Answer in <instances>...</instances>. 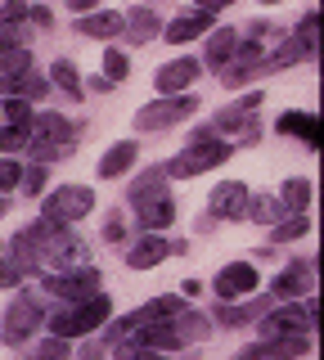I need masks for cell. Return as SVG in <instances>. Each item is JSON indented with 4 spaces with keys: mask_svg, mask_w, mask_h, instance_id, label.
<instances>
[{
    "mask_svg": "<svg viewBox=\"0 0 324 360\" xmlns=\"http://www.w3.org/2000/svg\"><path fill=\"white\" fill-rule=\"evenodd\" d=\"M127 338H131V342H140V347H153V352H181V347H194V342H203V338H212V320H207L203 311L185 307V311L167 315V320L136 324Z\"/></svg>",
    "mask_w": 324,
    "mask_h": 360,
    "instance_id": "obj_1",
    "label": "cell"
},
{
    "mask_svg": "<svg viewBox=\"0 0 324 360\" xmlns=\"http://www.w3.org/2000/svg\"><path fill=\"white\" fill-rule=\"evenodd\" d=\"M77 149V127L63 112H37L27 131V158L32 162H59V158H72Z\"/></svg>",
    "mask_w": 324,
    "mask_h": 360,
    "instance_id": "obj_2",
    "label": "cell"
},
{
    "mask_svg": "<svg viewBox=\"0 0 324 360\" xmlns=\"http://www.w3.org/2000/svg\"><path fill=\"white\" fill-rule=\"evenodd\" d=\"M108 320H113V302H108L104 292H95V297H86V302H63L46 320V329H50V338H91V333L104 329Z\"/></svg>",
    "mask_w": 324,
    "mask_h": 360,
    "instance_id": "obj_3",
    "label": "cell"
},
{
    "mask_svg": "<svg viewBox=\"0 0 324 360\" xmlns=\"http://www.w3.org/2000/svg\"><path fill=\"white\" fill-rule=\"evenodd\" d=\"M230 153H234V144H226L212 127H203V131L189 135V144L162 167V172H167V176H176V180H185V176H198V172H212V167H221Z\"/></svg>",
    "mask_w": 324,
    "mask_h": 360,
    "instance_id": "obj_4",
    "label": "cell"
},
{
    "mask_svg": "<svg viewBox=\"0 0 324 360\" xmlns=\"http://www.w3.org/2000/svg\"><path fill=\"white\" fill-rule=\"evenodd\" d=\"M41 324H46V307H41V297H37V292H18V297L5 307L0 342H5V347H23Z\"/></svg>",
    "mask_w": 324,
    "mask_h": 360,
    "instance_id": "obj_5",
    "label": "cell"
},
{
    "mask_svg": "<svg viewBox=\"0 0 324 360\" xmlns=\"http://www.w3.org/2000/svg\"><path fill=\"white\" fill-rule=\"evenodd\" d=\"M316 315H320V302L306 292V302H293V307H271L257 324H261V338H297V333H311Z\"/></svg>",
    "mask_w": 324,
    "mask_h": 360,
    "instance_id": "obj_6",
    "label": "cell"
},
{
    "mask_svg": "<svg viewBox=\"0 0 324 360\" xmlns=\"http://www.w3.org/2000/svg\"><path fill=\"white\" fill-rule=\"evenodd\" d=\"M99 284H104V275H99L91 262L68 266V270H46V292L59 297V302H86V297L99 292Z\"/></svg>",
    "mask_w": 324,
    "mask_h": 360,
    "instance_id": "obj_7",
    "label": "cell"
},
{
    "mask_svg": "<svg viewBox=\"0 0 324 360\" xmlns=\"http://www.w3.org/2000/svg\"><path fill=\"white\" fill-rule=\"evenodd\" d=\"M91 212H95V189L91 185H59L54 194H46V202H41V217L59 221V225H72V221L91 217Z\"/></svg>",
    "mask_w": 324,
    "mask_h": 360,
    "instance_id": "obj_8",
    "label": "cell"
},
{
    "mask_svg": "<svg viewBox=\"0 0 324 360\" xmlns=\"http://www.w3.org/2000/svg\"><path fill=\"white\" fill-rule=\"evenodd\" d=\"M194 108H198L194 95H162V99H153V104H144L136 112V131H167L176 122H185Z\"/></svg>",
    "mask_w": 324,
    "mask_h": 360,
    "instance_id": "obj_9",
    "label": "cell"
},
{
    "mask_svg": "<svg viewBox=\"0 0 324 360\" xmlns=\"http://www.w3.org/2000/svg\"><path fill=\"white\" fill-rule=\"evenodd\" d=\"M82 262H86V243L77 239L68 225H59L41 243V270H68V266H82Z\"/></svg>",
    "mask_w": 324,
    "mask_h": 360,
    "instance_id": "obj_10",
    "label": "cell"
},
{
    "mask_svg": "<svg viewBox=\"0 0 324 360\" xmlns=\"http://www.w3.org/2000/svg\"><path fill=\"white\" fill-rule=\"evenodd\" d=\"M212 288H216L221 302H239V297H252V292L261 288V275H257L252 262H230V266H221V275H216Z\"/></svg>",
    "mask_w": 324,
    "mask_h": 360,
    "instance_id": "obj_11",
    "label": "cell"
},
{
    "mask_svg": "<svg viewBox=\"0 0 324 360\" xmlns=\"http://www.w3.org/2000/svg\"><path fill=\"white\" fill-rule=\"evenodd\" d=\"M311 288H316V262H311V257H297L284 275L271 279V297H284V302H297L302 292H311Z\"/></svg>",
    "mask_w": 324,
    "mask_h": 360,
    "instance_id": "obj_12",
    "label": "cell"
},
{
    "mask_svg": "<svg viewBox=\"0 0 324 360\" xmlns=\"http://www.w3.org/2000/svg\"><path fill=\"white\" fill-rule=\"evenodd\" d=\"M248 185L243 180H221L216 189H212V202H207V217L212 221H234L243 217V207H248Z\"/></svg>",
    "mask_w": 324,
    "mask_h": 360,
    "instance_id": "obj_13",
    "label": "cell"
},
{
    "mask_svg": "<svg viewBox=\"0 0 324 360\" xmlns=\"http://www.w3.org/2000/svg\"><path fill=\"white\" fill-rule=\"evenodd\" d=\"M122 257H127L131 270H153V266H162L167 257H171V239H162V234H140Z\"/></svg>",
    "mask_w": 324,
    "mask_h": 360,
    "instance_id": "obj_14",
    "label": "cell"
},
{
    "mask_svg": "<svg viewBox=\"0 0 324 360\" xmlns=\"http://www.w3.org/2000/svg\"><path fill=\"white\" fill-rule=\"evenodd\" d=\"M194 82H198V59H171V63L158 68V77H153L158 95H189Z\"/></svg>",
    "mask_w": 324,
    "mask_h": 360,
    "instance_id": "obj_15",
    "label": "cell"
},
{
    "mask_svg": "<svg viewBox=\"0 0 324 360\" xmlns=\"http://www.w3.org/2000/svg\"><path fill=\"white\" fill-rule=\"evenodd\" d=\"M212 32V14L207 9H185L181 18H171L162 27V41H171V45H185V41H198V37H207Z\"/></svg>",
    "mask_w": 324,
    "mask_h": 360,
    "instance_id": "obj_16",
    "label": "cell"
},
{
    "mask_svg": "<svg viewBox=\"0 0 324 360\" xmlns=\"http://www.w3.org/2000/svg\"><path fill=\"white\" fill-rule=\"evenodd\" d=\"M27 32L23 27H14V32H5L0 37V77H9V72H32V50H27Z\"/></svg>",
    "mask_w": 324,
    "mask_h": 360,
    "instance_id": "obj_17",
    "label": "cell"
},
{
    "mask_svg": "<svg viewBox=\"0 0 324 360\" xmlns=\"http://www.w3.org/2000/svg\"><path fill=\"white\" fill-rule=\"evenodd\" d=\"M275 307V297H248V302H221L216 320L230 324V329H243V324H257L266 311Z\"/></svg>",
    "mask_w": 324,
    "mask_h": 360,
    "instance_id": "obj_18",
    "label": "cell"
},
{
    "mask_svg": "<svg viewBox=\"0 0 324 360\" xmlns=\"http://www.w3.org/2000/svg\"><path fill=\"white\" fill-rule=\"evenodd\" d=\"M275 131L293 135V140L306 144V149H320V117H316V112H279Z\"/></svg>",
    "mask_w": 324,
    "mask_h": 360,
    "instance_id": "obj_19",
    "label": "cell"
},
{
    "mask_svg": "<svg viewBox=\"0 0 324 360\" xmlns=\"http://www.w3.org/2000/svg\"><path fill=\"white\" fill-rule=\"evenodd\" d=\"M122 32H127L131 45H149L153 37H162V18L140 5V9H131V14H122Z\"/></svg>",
    "mask_w": 324,
    "mask_h": 360,
    "instance_id": "obj_20",
    "label": "cell"
},
{
    "mask_svg": "<svg viewBox=\"0 0 324 360\" xmlns=\"http://www.w3.org/2000/svg\"><path fill=\"white\" fill-rule=\"evenodd\" d=\"M46 90L50 82L46 77H37V72H9V77H0V95L5 99H46Z\"/></svg>",
    "mask_w": 324,
    "mask_h": 360,
    "instance_id": "obj_21",
    "label": "cell"
},
{
    "mask_svg": "<svg viewBox=\"0 0 324 360\" xmlns=\"http://www.w3.org/2000/svg\"><path fill=\"white\" fill-rule=\"evenodd\" d=\"M136 221L144 225L149 234H158V230H167V225L176 221V202H171V194H162V198H144V202H136Z\"/></svg>",
    "mask_w": 324,
    "mask_h": 360,
    "instance_id": "obj_22",
    "label": "cell"
},
{
    "mask_svg": "<svg viewBox=\"0 0 324 360\" xmlns=\"http://www.w3.org/2000/svg\"><path fill=\"white\" fill-rule=\"evenodd\" d=\"M136 158H140V144H136V140L113 144V149L99 158V180H117V176H127L131 167H136Z\"/></svg>",
    "mask_w": 324,
    "mask_h": 360,
    "instance_id": "obj_23",
    "label": "cell"
},
{
    "mask_svg": "<svg viewBox=\"0 0 324 360\" xmlns=\"http://www.w3.org/2000/svg\"><path fill=\"white\" fill-rule=\"evenodd\" d=\"M234 50H239V32L234 27H216L207 37V50H203V63L207 68H226L234 59Z\"/></svg>",
    "mask_w": 324,
    "mask_h": 360,
    "instance_id": "obj_24",
    "label": "cell"
},
{
    "mask_svg": "<svg viewBox=\"0 0 324 360\" xmlns=\"http://www.w3.org/2000/svg\"><path fill=\"white\" fill-rule=\"evenodd\" d=\"M167 194V172L162 167H149V172H140L136 180H131V189H127V198H131V207L144 198H162Z\"/></svg>",
    "mask_w": 324,
    "mask_h": 360,
    "instance_id": "obj_25",
    "label": "cell"
},
{
    "mask_svg": "<svg viewBox=\"0 0 324 360\" xmlns=\"http://www.w3.org/2000/svg\"><path fill=\"white\" fill-rule=\"evenodd\" d=\"M77 37H122V14H82L77 18Z\"/></svg>",
    "mask_w": 324,
    "mask_h": 360,
    "instance_id": "obj_26",
    "label": "cell"
},
{
    "mask_svg": "<svg viewBox=\"0 0 324 360\" xmlns=\"http://www.w3.org/2000/svg\"><path fill=\"white\" fill-rule=\"evenodd\" d=\"M311 198H316V189H311V180H302V176H293V180H284V194H279V202H284V212H311Z\"/></svg>",
    "mask_w": 324,
    "mask_h": 360,
    "instance_id": "obj_27",
    "label": "cell"
},
{
    "mask_svg": "<svg viewBox=\"0 0 324 360\" xmlns=\"http://www.w3.org/2000/svg\"><path fill=\"white\" fill-rule=\"evenodd\" d=\"M243 217H248V221H257V225H275V221H284V202H279V198H271V194H257V198H248Z\"/></svg>",
    "mask_w": 324,
    "mask_h": 360,
    "instance_id": "obj_28",
    "label": "cell"
},
{
    "mask_svg": "<svg viewBox=\"0 0 324 360\" xmlns=\"http://www.w3.org/2000/svg\"><path fill=\"white\" fill-rule=\"evenodd\" d=\"M50 72H54V86H59L68 99H82V95H86V90H82V77H77V63H72V59H54V68H50Z\"/></svg>",
    "mask_w": 324,
    "mask_h": 360,
    "instance_id": "obj_29",
    "label": "cell"
},
{
    "mask_svg": "<svg viewBox=\"0 0 324 360\" xmlns=\"http://www.w3.org/2000/svg\"><path fill=\"white\" fill-rule=\"evenodd\" d=\"M306 230H311V217H306V212H297V217L271 225V243H293V239H302Z\"/></svg>",
    "mask_w": 324,
    "mask_h": 360,
    "instance_id": "obj_30",
    "label": "cell"
},
{
    "mask_svg": "<svg viewBox=\"0 0 324 360\" xmlns=\"http://www.w3.org/2000/svg\"><path fill=\"white\" fill-rule=\"evenodd\" d=\"M316 37H320V14H316V9H306L302 22H297V32H293V41L311 54V59H316Z\"/></svg>",
    "mask_w": 324,
    "mask_h": 360,
    "instance_id": "obj_31",
    "label": "cell"
},
{
    "mask_svg": "<svg viewBox=\"0 0 324 360\" xmlns=\"http://www.w3.org/2000/svg\"><path fill=\"white\" fill-rule=\"evenodd\" d=\"M113 356H117V360H167V352L140 347V342H131V338H117V342H113Z\"/></svg>",
    "mask_w": 324,
    "mask_h": 360,
    "instance_id": "obj_32",
    "label": "cell"
},
{
    "mask_svg": "<svg viewBox=\"0 0 324 360\" xmlns=\"http://www.w3.org/2000/svg\"><path fill=\"white\" fill-rule=\"evenodd\" d=\"M0 117H5L9 127H27L32 131V117H37V112H32L27 99H5V104H0Z\"/></svg>",
    "mask_w": 324,
    "mask_h": 360,
    "instance_id": "obj_33",
    "label": "cell"
},
{
    "mask_svg": "<svg viewBox=\"0 0 324 360\" xmlns=\"http://www.w3.org/2000/svg\"><path fill=\"white\" fill-rule=\"evenodd\" d=\"M104 77H108V82H127V77H131V59L117 50V45L104 50Z\"/></svg>",
    "mask_w": 324,
    "mask_h": 360,
    "instance_id": "obj_34",
    "label": "cell"
},
{
    "mask_svg": "<svg viewBox=\"0 0 324 360\" xmlns=\"http://www.w3.org/2000/svg\"><path fill=\"white\" fill-rule=\"evenodd\" d=\"M27 0H5V5H0V32H14V27H23L27 22Z\"/></svg>",
    "mask_w": 324,
    "mask_h": 360,
    "instance_id": "obj_35",
    "label": "cell"
},
{
    "mask_svg": "<svg viewBox=\"0 0 324 360\" xmlns=\"http://www.w3.org/2000/svg\"><path fill=\"white\" fill-rule=\"evenodd\" d=\"M32 360H72L68 352V338H46V342L32 352Z\"/></svg>",
    "mask_w": 324,
    "mask_h": 360,
    "instance_id": "obj_36",
    "label": "cell"
},
{
    "mask_svg": "<svg viewBox=\"0 0 324 360\" xmlns=\"http://www.w3.org/2000/svg\"><path fill=\"white\" fill-rule=\"evenodd\" d=\"M18 189H23L27 198H37V194H46V167L41 162H32L27 172H23V180H18Z\"/></svg>",
    "mask_w": 324,
    "mask_h": 360,
    "instance_id": "obj_37",
    "label": "cell"
},
{
    "mask_svg": "<svg viewBox=\"0 0 324 360\" xmlns=\"http://www.w3.org/2000/svg\"><path fill=\"white\" fill-rule=\"evenodd\" d=\"M27 149V127H0V153H23Z\"/></svg>",
    "mask_w": 324,
    "mask_h": 360,
    "instance_id": "obj_38",
    "label": "cell"
},
{
    "mask_svg": "<svg viewBox=\"0 0 324 360\" xmlns=\"http://www.w3.org/2000/svg\"><path fill=\"white\" fill-rule=\"evenodd\" d=\"M18 180H23V167H18L14 158H5V162H0V194L18 189Z\"/></svg>",
    "mask_w": 324,
    "mask_h": 360,
    "instance_id": "obj_39",
    "label": "cell"
},
{
    "mask_svg": "<svg viewBox=\"0 0 324 360\" xmlns=\"http://www.w3.org/2000/svg\"><path fill=\"white\" fill-rule=\"evenodd\" d=\"M18 279H23V270H18L14 262H5V257H0V288H18Z\"/></svg>",
    "mask_w": 324,
    "mask_h": 360,
    "instance_id": "obj_40",
    "label": "cell"
},
{
    "mask_svg": "<svg viewBox=\"0 0 324 360\" xmlns=\"http://www.w3.org/2000/svg\"><path fill=\"white\" fill-rule=\"evenodd\" d=\"M122 234H127V221H122V212H113V221L104 225V239H108V243H117Z\"/></svg>",
    "mask_w": 324,
    "mask_h": 360,
    "instance_id": "obj_41",
    "label": "cell"
},
{
    "mask_svg": "<svg viewBox=\"0 0 324 360\" xmlns=\"http://www.w3.org/2000/svg\"><path fill=\"white\" fill-rule=\"evenodd\" d=\"M27 18L37 22V27H54V14H50L46 5H32V9H27Z\"/></svg>",
    "mask_w": 324,
    "mask_h": 360,
    "instance_id": "obj_42",
    "label": "cell"
},
{
    "mask_svg": "<svg viewBox=\"0 0 324 360\" xmlns=\"http://www.w3.org/2000/svg\"><path fill=\"white\" fill-rule=\"evenodd\" d=\"M239 108H243V112H257V108H261V95H257V90H252V95H243Z\"/></svg>",
    "mask_w": 324,
    "mask_h": 360,
    "instance_id": "obj_43",
    "label": "cell"
},
{
    "mask_svg": "<svg viewBox=\"0 0 324 360\" xmlns=\"http://www.w3.org/2000/svg\"><path fill=\"white\" fill-rule=\"evenodd\" d=\"M63 5H68V9H77V14H91V9L99 5V0H63Z\"/></svg>",
    "mask_w": 324,
    "mask_h": 360,
    "instance_id": "obj_44",
    "label": "cell"
},
{
    "mask_svg": "<svg viewBox=\"0 0 324 360\" xmlns=\"http://www.w3.org/2000/svg\"><path fill=\"white\" fill-rule=\"evenodd\" d=\"M226 5H234V0H198V9H207V14H216V9H226Z\"/></svg>",
    "mask_w": 324,
    "mask_h": 360,
    "instance_id": "obj_45",
    "label": "cell"
},
{
    "mask_svg": "<svg viewBox=\"0 0 324 360\" xmlns=\"http://www.w3.org/2000/svg\"><path fill=\"white\" fill-rule=\"evenodd\" d=\"M198 288H203L198 279H185V284H181V297H198Z\"/></svg>",
    "mask_w": 324,
    "mask_h": 360,
    "instance_id": "obj_46",
    "label": "cell"
},
{
    "mask_svg": "<svg viewBox=\"0 0 324 360\" xmlns=\"http://www.w3.org/2000/svg\"><path fill=\"white\" fill-rule=\"evenodd\" d=\"M108 86H113V82H108V77H95V82H91V95H104Z\"/></svg>",
    "mask_w": 324,
    "mask_h": 360,
    "instance_id": "obj_47",
    "label": "cell"
},
{
    "mask_svg": "<svg viewBox=\"0 0 324 360\" xmlns=\"http://www.w3.org/2000/svg\"><path fill=\"white\" fill-rule=\"evenodd\" d=\"M0 217H9V198L5 194H0Z\"/></svg>",
    "mask_w": 324,
    "mask_h": 360,
    "instance_id": "obj_48",
    "label": "cell"
},
{
    "mask_svg": "<svg viewBox=\"0 0 324 360\" xmlns=\"http://www.w3.org/2000/svg\"><path fill=\"white\" fill-rule=\"evenodd\" d=\"M266 5H275V0H266Z\"/></svg>",
    "mask_w": 324,
    "mask_h": 360,
    "instance_id": "obj_49",
    "label": "cell"
}]
</instances>
